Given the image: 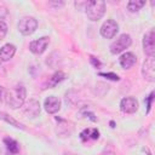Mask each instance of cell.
Segmentation results:
<instances>
[{
    "instance_id": "cell-25",
    "label": "cell",
    "mask_w": 155,
    "mask_h": 155,
    "mask_svg": "<svg viewBox=\"0 0 155 155\" xmlns=\"http://www.w3.org/2000/svg\"><path fill=\"white\" fill-rule=\"evenodd\" d=\"M103 155H115L113 151H105V153H103Z\"/></svg>"
},
{
    "instance_id": "cell-23",
    "label": "cell",
    "mask_w": 155,
    "mask_h": 155,
    "mask_svg": "<svg viewBox=\"0 0 155 155\" xmlns=\"http://www.w3.org/2000/svg\"><path fill=\"white\" fill-rule=\"evenodd\" d=\"M90 59H91V62H92V63H93V65H94V67H96V68H98V67H99V65H101V62H99V61H98V59H96V58H94V57H91V58H90Z\"/></svg>"
},
{
    "instance_id": "cell-24",
    "label": "cell",
    "mask_w": 155,
    "mask_h": 155,
    "mask_svg": "<svg viewBox=\"0 0 155 155\" xmlns=\"http://www.w3.org/2000/svg\"><path fill=\"white\" fill-rule=\"evenodd\" d=\"M50 5H53V6H57V7H61L64 5V1H58V2H50Z\"/></svg>"
},
{
    "instance_id": "cell-7",
    "label": "cell",
    "mask_w": 155,
    "mask_h": 155,
    "mask_svg": "<svg viewBox=\"0 0 155 155\" xmlns=\"http://www.w3.org/2000/svg\"><path fill=\"white\" fill-rule=\"evenodd\" d=\"M142 74L145 80H148L150 82L155 81V61L153 57H149L143 62Z\"/></svg>"
},
{
    "instance_id": "cell-18",
    "label": "cell",
    "mask_w": 155,
    "mask_h": 155,
    "mask_svg": "<svg viewBox=\"0 0 155 155\" xmlns=\"http://www.w3.org/2000/svg\"><path fill=\"white\" fill-rule=\"evenodd\" d=\"M144 5H145V1H143V0H132V1H128L127 8H128L131 12H137V11H139Z\"/></svg>"
},
{
    "instance_id": "cell-17",
    "label": "cell",
    "mask_w": 155,
    "mask_h": 155,
    "mask_svg": "<svg viewBox=\"0 0 155 155\" xmlns=\"http://www.w3.org/2000/svg\"><path fill=\"white\" fill-rule=\"evenodd\" d=\"M0 119H2L4 121L8 122L10 125H12V126H15V127H17V128H22V130H24V126H23L21 122H18L17 120H15L13 117H11L10 115H7L6 113L0 111Z\"/></svg>"
},
{
    "instance_id": "cell-4",
    "label": "cell",
    "mask_w": 155,
    "mask_h": 155,
    "mask_svg": "<svg viewBox=\"0 0 155 155\" xmlns=\"http://www.w3.org/2000/svg\"><path fill=\"white\" fill-rule=\"evenodd\" d=\"M132 44L131 36L128 34H121L111 45H110V52L113 54H117L122 51H125L127 47H130V45Z\"/></svg>"
},
{
    "instance_id": "cell-3",
    "label": "cell",
    "mask_w": 155,
    "mask_h": 155,
    "mask_svg": "<svg viewBox=\"0 0 155 155\" xmlns=\"http://www.w3.org/2000/svg\"><path fill=\"white\" fill-rule=\"evenodd\" d=\"M38 28V21L34 17H23L18 22V30L23 35H30L33 34Z\"/></svg>"
},
{
    "instance_id": "cell-9",
    "label": "cell",
    "mask_w": 155,
    "mask_h": 155,
    "mask_svg": "<svg viewBox=\"0 0 155 155\" xmlns=\"http://www.w3.org/2000/svg\"><path fill=\"white\" fill-rule=\"evenodd\" d=\"M120 108L124 113H127V114H133L137 111L138 109V102L136 98L133 97H125L121 99L120 102Z\"/></svg>"
},
{
    "instance_id": "cell-1",
    "label": "cell",
    "mask_w": 155,
    "mask_h": 155,
    "mask_svg": "<svg viewBox=\"0 0 155 155\" xmlns=\"http://www.w3.org/2000/svg\"><path fill=\"white\" fill-rule=\"evenodd\" d=\"M25 97H27V90L23 85H16L15 87L10 88V90H6V93H5V103L12 108V109H17V108H21L25 101Z\"/></svg>"
},
{
    "instance_id": "cell-12",
    "label": "cell",
    "mask_w": 155,
    "mask_h": 155,
    "mask_svg": "<svg viewBox=\"0 0 155 155\" xmlns=\"http://www.w3.org/2000/svg\"><path fill=\"white\" fill-rule=\"evenodd\" d=\"M24 114L31 116V117H35L39 115L40 113V104L38 101L35 99H30L29 102H27V104L24 105V109H23Z\"/></svg>"
},
{
    "instance_id": "cell-22",
    "label": "cell",
    "mask_w": 155,
    "mask_h": 155,
    "mask_svg": "<svg viewBox=\"0 0 155 155\" xmlns=\"http://www.w3.org/2000/svg\"><path fill=\"white\" fill-rule=\"evenodd\" d=\"M5 93H6V90H5L2 86H0V102L4 101V98H5Z\"/></svg>"
},
{
    "instance_id": "cell-6",
    "label": "cell",
    "mask_w": 155,
    "mask_h": 155,
    "mask_svg": "<svg viewBox=\"0 0 155 155\" xmlns=\"http://www.w3.org/2000/svg\"><path fill=\"white\" fill-rule=\"evenodd\" d=\"M117 30H119V25L114 19H107L101 27V34L105 39L114 38L116 35Z\"/></svg>"
},
{
    "instance_id": "cell-5",
    "label": "cell",
    "mask_w": 155,
    "mask_h": 155,
    "mask_svg": "<svg viewBox=\"0 0 155 155\" xmlns=\"http://www.w3.org/2000/svg\"><path fill=\"white\" fill-rule=\"evenodd\" d=\"M143 48L144 52L149 57H154L155 54V31L154 29H150L148 33H145L143 38Z\"/></svg>"
},
{
    "instance_id": "cell-19",
    "label": "cell",
    "mask_w": 155,
    "mask_h": 155,
    "mask_svg": "<svg viewBox=\"0 0 155 155\" xmlns=\"http://www.w3.org/2000/svg\"><path fill=\"white\" fill-rule=\"evenodd\" d=\"M6 34H7V25L4 21H0V41L5 38Z\"/></svg>"
},
{
    "instance_id": "cell-13",
    "label": "cell",
    "mask_w": 155,
    "mask_h": 155,
    "mask_svg": "<svg viewBox=\"0 0 155 155\" xmlns=\"http://www.w3.org/2000/svg\"><path fill=\"white\" fill-rule=\"evenodd\" d=\"M15 52H16L15 45H12V44H6V45H4V46L0 48V59L4 61V62L10 61V59L13 57Z\"/></svg>"
},
{
    "instance_id": "cell-20",
    "label": "cell",
    "mask_w": 155,
    "mask_h": 155,
    "mask_svg": "<svg viewBox=\"0 0 155 155\" xmlns=\"http://www.w3.org/2000/svg\"><path fill=\"white\" fill-rule=\"evenodd\" d=\"M99 75L101 76H105V78H108L110 80H119V76L116 74H114V73H99Z\"/></svg>"
},
{
    "instance_id": "cell-8",
    "label": "cell",
    "mask_w": 155,
    "mask_h": 155,
    "mask_svg": "<svg viewBox=\"0 0 155 155\" xmlns=\"http://www.w3.org/2000/svg\"><path fill=\"white\" fill-rule=\"evenodd\" d=\"M50 44V38L47 36H44V38H40L38 40H34L30 42L29 45V50L34 53V54H41L42 52H45V50L47 48Z\"/></svg>"
},
{
    "instance_id": "cell-14",
    "label": "cell",
    "mask_w": 155,
    "mask_h": 155,
    "mask_svg": "<svg viewBox=\"0 0 155 155\" xmlns=\"http://www.w3.org/2000/svg\"><path fill=\"white\" fill-rule=\"evenodd\" d=\"M80 138L82 142H86L90 139H98L99 138V131L97 128H86L80 133Z\"/></svg>"
},
{
    "instance_id": "cell-2",
    "label": "cell",
    "mask_w": 155,
    "mask_h": 155,
    "mask_svg": "<svg viewBox=\"0 0 155 155\" xmlns=\"http://www.w3.org/2000/svg\"><path fill=\"white\" fill-rule=\"evenodd\" d=\"M86 16L91 21H98L101 19L104 13H105V2L102 0H93V1H87L86 6Z\"/></svg>"
},
{
    "instance_id": "cell-10",
    "label": "cell",
    "mask_w": 155,
    "mask_h": 155,
    "mask_svg": "<svg viewBox=\"0 0 155 155\" xmlns=\"http://www.w3.org/2000/svg\"><path fill=\"white\" fill-rule=\"evenodd\" d=\"M44 107H45V109L48 114H56L61 109V101L56 96H50L45 99Z\"/></svg>"
},
{
    "instance_id": "cell-21",
    "label": "cell",
    "mask_w": 155,
    "mask_h": 155,
    "mask_svg": "<svg viewBox=\"0 0 155 155\" xmlns=\"http://www.w3.org/2000/svg\"><path fill=\"white\" fill-rule=\"evenodd\" d=\"M153 99H154V92H151L149 94V97L147 98V111L149 113L150 108H151V103H153Z\"/></svg>"
},
{
    "instance_id": "cell-15",
    "label": "cell",
    "mask_w": 155,
    "mask_h": 155,
    "mask_svg": "<svg viewBox=\"0 0 155 155\" xmlns=\"http://www.w3.org/2000/svg\"><path fill=\"white\" fill-rule=\"evenodd\" d=\"M4 143H5L7 150L11 154H17L19 151V145H18V143L15 139H12L10 137H6V138H4Z\"/></svg>"
},
{
    "instance_id": "cell-11",
    "label": "cell",
    "mask_w": 155,
    "mask_h": 155,
    "mask_svg": "<svg viewBox=\"0 0 155 155\" xmlns=\"http://www.w3.org/2000/svg\"><path fill=\"white\" fill-rule=\"evenodd\" d=\"M119 62H120V65L124 68V69H130L131 67H133L137 62V57L134 53L132 52H126L124 53L120 58H119Z\"/></svg>"
},
{
    "instance_id": "cell-16",
    "label": "cell",
    "mask_w": 155,
    "mask_h": 155,
    "mask_svg": "<svg viewBox=\"0 0 155 155\" xmlns=\"http://www.w3.org/2000/svg\"><path fill=\"white\" fill-rule=\"evenodd\" d=\"M64 78H65V74H64L63 71H56V73L50 78V80H48V82H47L48 87H54V86H57L61 81L64 80Z\"/></svg>"
}]
</instances>
